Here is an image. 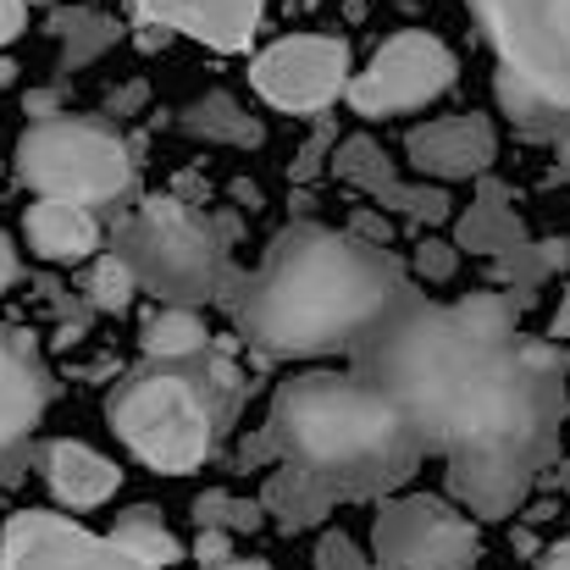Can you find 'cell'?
Instances as JSON below:
<instances>
[{
	"label": "cell",
	"mask_w": 570,
	"mask_h": 570,
	"mask_svg": "<svg viewBox=\"0 0 570 570\" xmlns=\"http://www.w3.org/2000/svg\"><path fill=\"white\" fill-rule=\"evenodd\" d=\"M454 50L438 39V33H421V28H404L393 39H382L377 56L350 78V106L361 117H399V111H421L432 106L438 95L454 89Z\"/></svg>",
	"instance_id": "8"
},
{
	"label": "cell",
	"mask_w": 570,
	"mask_h": 570,
	"mask_svg": "<svg viewBox=\"0 0 570 570\" xmlns=\"http://www.w3.org/2000/svg\"><path fill=\"white\" fill-rule=\"evenodd\" d=\"M261 504H266V515H272L283 532H311V527H322V521L338 510V493H333V488H322L311 471H299V465L277 460V465H266Z\"/></svg>",
	"instance_id": "17"
},
{
	"label": "cell",
	"mask_w": 570,
	"mask_h": 570,
	"mask_svg": "<svg viewBox=\"0 0 570 570\" xmlns=\"http://www.w3.org/2000/svg\"><path fill=\"white\" fill-rule=\"evenodd\" d=\"M145 100H150V89H145V83H128V89H117V95H111L106 117H122V111H134V106H145Z\"/></svg>",
	"instance_id": "33"
},
{
	"label": "cell",
	"mask_w": 570,
	"mask_h": 570,
	"mask_svg": "<svg viewBox=\"0 0 570 570\" xmlns=\"http://www.w3.org/2000/svg\"><path fill=\"white\" fill-rule=\"evenodd\" d=\"M145 361H189L199 350H210V327L199 322V305H161L145 322Z\"/></svg>",
	"instance_id": "22"
},
{
	"label": "cell",
	"mask_w": 570,
	"mask_h": 570,
	"mask_svg": "<svg viewBox=\"0 0 570 570\" xmlns=\"http://www.w3.org/2000/svg\"><path fill=\"white\" fill-rule=\"evenodd\" d=\"M45 28L61 39V72L89 67L95 56H106V50L122 39V22H117V17H106L100 6H78V0H72V6H56Z\"/></svg>",
	"instance_id": "20"
},
{
	"label": "cell",
	"mask_w": 570,
	"mask_h": 570,
	"mask_svg": "<svg viewBox=\"0 0 570 570\" xmlns=\"http://www.w3.org/2000/svg\"><path fill=\"white\" fill-rule=\"evenodd\" d=\"M493 161H499V134H493V117H482V111L432 117V122L404 134V167L415 178H432V184L482 178Z\"/></svg>",
	"instance_id": "11"
},
{
	"label": "cell",
	"mask_w": 570,
	"mask_h": 570,
	"mask_svg": "<svg viewBox=\"0 0 570 570\" xmlns=\"http://www.w3.org/2000/svg\"><path fill=\"white\" fill-rule=\"evenodd\" d=\"M106 538H117L122 549H134V554H145V560H156V566H178V560H184L178 538L161 527V515H156L150 504H139V510L117 515V527H111Z\"/></svg>",
	"instance_id": "25"
},
{
	"label": "cell",
	"mask_w": 570,
	"mask_h": 570,
	"mask_svg": "<svg viewBox=\"0 0 570 570\" xmlns=\"http://www.w3.org/2000/svg\"><path fill=\"white\" fill-rule=\"evenodd\" d=\"M554 184H570V134L554 139Z\"/></svg>",
	"instance_id": "35"
},
{
	"label": "cell",
	"mask_w": 570,
	"mask_h": 570,
	"mask_svg": "<svg viewBox=\"0 0 570 570\" xmlns=\"http://www.w3.org/2000/svg\"><path fill=\"white\" fill-rule=\"evenodd\" d=\"M549 338H560L566 344L570 338V288L560 294V305H554V322H549Z\"/></svg>",
	"instance_id": "34"
},
{
	"label": "cell",
	"mask_w": 570,
	"mask_h": 570,
	"mask_svg": "<svg viewBox=\"0 0 570 570\" xmlns=\"http://www.w3.org/2000/svg\"><path fill=\"white\" fill-rule=\"evenodd\" d=\"M570 272V238H527V244H515V249H504V255H493V277H499V288H510L515 299H521V311L538 299V288L549 283V277H560Z\"/></svg>",
	"instance_id": "21"
},
{
	"label": "cell",
	"mask_w": 570,
	"mask_h": 570,
	"mask_svg": "<svg viewBox=\"0 0 570 570\" xmlns=\"http://www.w3.org/2000/svg\"><path fill=\"white\" fill-rule=\"evenodd\" d=\"M78 6H95V0H78Z\"/></svg>",
	"instance_id": "42"
},
{
	"label": "cell",
	"mask_w": 570,
	"mask_h": 570,
	"mask_svg": "<svg viewBox=\"0 0 570 570\" xmlns=\"http://www.w3.org/2000/svg\"><path fill=\"white\" fill-rule=\"evenodd\" d=\"M17 178L33 194L78 199V205H117L134 194L139 161L134 145L111 128V117H33L17 139Z\"/></svg>",
	"instance_id": "6"
},
{
	"label": "cell",
	"mask_w": 570,
	"mask_h": 570,
	"mask_svg": "<svg viewBox=\"0 0 570 570\" xmlns=\"http://www.w3.org/2000/svg\"><path fill=\"white\" fill-rule=\"evenodd\" d=\"M266 432L277 460L311 471L322 488L350 499H387L415 476L426 443L404 410L361 372H299L272 393Z\"/></svg>",
	"instance_id": "2"
},
{
	"label": "cell",
	"mask_w": 570,
	"mask_h": 570,
	"mask_svg": "<svg viewBox=\"0 0 570 570\" xmlns=\"http://www.w3.org/2000/svg\"><path fill=\"white\" fill-rule=\"evenodd\" d=\"M11 570H161L156 560L122 549L117 538H95L67 515L50 510H22L0 532Z\"/></svg>",
	"instance_id": "10"
},
{
	"label": "cell",
	"mask_w": 570,
	"mask_h": 570,
	"mask_svg": "<svg viewBox=\"0 0 570 570\" xmlns=\"http://www.w3.org/2000/svg\"><path fill=\"white\" fill-rule=\"evenodd\" d=\"M249 83L266 106L316 117L350 89V45L333 33H283L249 61Z\"/></svg>",
	"instance_id": "9"
},
{
	"label": "cell",
	"mask_w": 570,
	"mask_h": 570,
	"mask_svg": "<svg viewBox=\"0 0 570 570\" xmlns=\"http://www.w3.org/2000/svg\"><path fill=\"white\" fill-rule=\"evenodd\" d=\"M33 465H39L45 488H50L67 510H95V504H106V499L122 488L117 460L95 454V449L78 443V438H50V443H39V449H33Z\"/></svg>",
	"instance_id": "15"
},
{
	"label": "cell",
	"mask_w": 570,
	"mask_h": 570,
	"mask_svg": "<svg viewBox=\"0 0 570 570\" xmlns=\"http://www.w3.org/2000/svg\"><path fill=\"white\" fill-rule=\"evenodd\" d=\"M50 399H56V382H50V366L39 361V344L22 327L0 322V460L28 443Z\"/></svg>",
	"instance_id": "13"
},
{
	"label": "cell",
	"mask_w": 570,
	"mask_h": 570,
	"mask_svg": "<svg viewBox=\"0 0 570 570\" xmlns=\"http://www.w3.org/2000/svg\"><path fill=\"white\" fill-rule=\"evenodd\" d=\"M316 570H382L377 554H366L350 532H322L316 543Z\"/></svg>",
	"instance_id": "26"
},
{
	"label": "cell",
	"mask_w": 570,
	"mask_h": 570,
	"mask_svg": "<svg viewBox=\"0 0 570 570\" xmlns=\"http://www.w3.org/2000/svg\"><path fill=\"white\" fill-rule=\"evenodd\" d=\"M22 28H28V0H0V50L22 39Z\"/></svg>",
	"instance_id": "31"
},
{
	"label": "cell",
	"mask_w": 570,
	"mask_h": 570,
	"mask_svg": "<svg viewBox=\"0 0 570 570\" xmlns=\"http://www.w3.org/2000/svg\"><path fill=\"white\" fill-rule=\"evenodd\" d=\"M11 72H17V67H11V61H0V83H11Z\"/></svg>",
	"instance_id": "40"
},
{
	"label": "cell",
	"mask_w": 570,
	"mask_h": 570,
	"mask_svg": "<svg viewBox=\"0 0 570 570\" xmlns=\"http://www.w3.org/2000/svg\"><path fill=\"white\" fill-rule=\"evenodd\" d=\"M178 128L194 134V139H205V145H233V150H255V145L266 139L261 117H249L227 89H210V95H199L194 106H184V111H178Z\"/></svg>",
	"instance_id": "19"
},
{
	"label": "cell",
	"mask_w": 570,
	"mask_h": 570,
	"mask_svg": "<svg viewBox=\"0 0 570 570\" xmlns=\"http://www.w3.org/2000/svg\"><path fill=\"white\" fill-rule=\"evenodd\" d=\"M554 482L566 488V499H570V460H554Z\"/></svg>",
	"instance_id": "39"
},
{
	"label": "cell",
	"mask_w": 570,
	"mask_h": 570,
	"mask_svg": "<svg viewBox=\"0 0 570 570\" xmlns=\"http://www.w3.org/2000/svg\"><path fill=\"white\" fill-rule=\"evenodd\" d=\"M372 554L382 570H476L482 532L465 504L438 493L382 499L372 521Z\"/></svg>",
	"instance_id": "7"
},
{
	"label": "cell",
	"mask_w": 570,
	"mask_h": 570,
	"mask_svg": "<svg viewBox=\"0 0 570 570\" xmlns=\"http://www.w3.org/2000/svg\"><path fill=\"white\" fill-rule=\"evenodd\" d=\"M415 294V277H404L387 244L322 222H288L261 266L238 272L222 305L266 361H322L366 344Z\"/></svg>",
	"instance_id": "1"
},
{
	"label": "cell",
	"mask_w": 570,
	"mask_h": 570,
	"mask_svg": "<svg viewBox=\"0 0 570 570\" xmlns=\"http://www.w3.org/2000/svg\"><path fill=\"white\" fill-rule=\"evenodd\" d=\"M538 570H570V538H566V543H554V549L543 554V566H538Z\"/></svg>",
	"instance_id": "37"
},
{
	"label": "cell",
	"mask_w": 570,
	"mask_h": 570,
	"mask_svg": "<svg viewBox=\"0 0 570 570\" xmlns=\"http://www.w3.org/2000/svg\"><path fill=\"white\" fill-rule=\"evenodd\" d=\"M28 117H56V95L50 89H33L28 95Z\"/></svg>",
	"instance_id": "36"
},
{
	"label": "cell",
	"mask_w": 570,
	"mask_h": 570,
	"mask_svg": "<svg viewBox=\"0 0 570 570\" xmlns=\"http://www.w3.org/2000/svg\"><path fill=\"white\" fill-rule=\"evenodd\" d=\"M460 272V244L449 238H421L415 244V277L421 283H449Z\"/></svg>",
	"instance_id": "27"
},
{
	"label": "cell",
	"mask_w": 570,
	"mask_h": 570,
	"mask_svg": "<svg viewBox=\"0 0 570 570\" xmlns=\"http://www.w3.org/2000/svg\"><path fill=\"white\" fill-rule=\"evenodd\" d=\"M350 233H361L366 244H387V238H393L387 216H382V210H372V205H361V210L350 216Z\"/></svg>",
	"instance_id": "30"
},
{
	"label": "cell",
	"mask_w": 570,
	"mask_h": 570,
	"mask_svg": "<svg viewBox=\"0 0 570 570\" xmlns=\"http://www.w3.org/2000/svg\"><path fill=\"white\" fill-rule=\"evenodd\" d=\"M327 161H333V128L322 122V128H316V139H305V150H299V161L288 167V178H294V184H311Z\"/></svg>",
	"instance_id": "28"
},
{
	"label": "cell",
	"mask_w": 570,
	"mask_h": 570,
	"mask_svg": "<svg viewBox=\"0 0 570 570\" xmlns=\"http://www.w3.org/2000/svg\"><path fill=\"white\" fill-rule=\"evenodd\" d=\"M261 6L266 0H134L145 22H161L210 50H244L261 28Z\"/></svg>",
	"instance_id": "14"
},
{
	"label": "cell",
	"mask_w": 570,
	"mask_h": 570,
	"mask_svg": "<svg viewBox=\"0 0 570 570\" xmlns=\"http://www.w3.org/2000/svg\"><path fill=\"white\" fill-rule=\"evenodd\" d=\"M233 238L184 194H145L111 222V249L134 266L139 288L161 305H216L233 294Z\"/></svg>",
	"instance_id": "5"
},
{
	"label": "cell",
	"mask_w": 570,
	"mask_h": 570,
	"mask_svg": "<svg viewBox=\"0 0 570 570\" xmlns=\"http://www.w3.org/2000/svg\"><path fill=\"white\" fill-rule=\"evenodd\" d=\"M17 277H22V261H17V244H11V233L0 227V294H6Z\"/></svg>",
	"instance_id": "32"
},
{
	"label": "cell",
	"mask_w": 570,
	"mask_h": 570,
	"mask_svg": "<svg viewBox=\"0 0 570 570\" xmlns=\"http://www.w3.org/2000/svg\"><path fill=\"white\" fill-rule=\"evenodd\" d=\"M22 233H28V249L50 266H83L100 249L95 210L78 199H56V194H39V205H28Z\"/></svg>",
	"instance_id": "16"
},
{
	"label": "cell",
	"mask_w": 570,
	"mask_h": 570,
	"mask_svg": "<svg viewBox=\"0 0 570 570\" xmlns=\"http://www.w3.org/2000/svg\"><path fill=\"white\" fill-rule=\"evenodd\" d=\"M233 560V532H216V527H199L194 538V566L199 570H216Z\"/></svg>",
	"instance_id": "29"
},
{
	"label": "cell",
	"mask_w": 570,
	"mask_h": 570,
	"mask_svg": "<svg viewBox=\"0 0 570 570\" xmlns=\"http://www.w3.org/2000/svg\"><path fill=\"white\" fill-rule=\"evenodd\" d=\"M189 521H194V532H199V527H216V532L249 538V532L266 527V504H261V499H244V493H227V488H210V493L194 499Z\"/></svg>",
	"instance_id": "24"
},
{
	"label": "cell",
	"mask_w": 570,
	"mask_h": 570,
	"mask_svg": "<svg viewBox=\"0 0 570 570\" xmlns=\"http://www.w3.org/2000/svg\"><path fill=\"white\" fill-rule=\"evenodd\" d=\"M0 570H11V560H6V543H0Z\"/></svg>",
	"instance_id": "41"
},
{
	"label": "cell",
	"mask_w": 570,
	"mask_h": 570,
	"mask_svg": "<svg viewBox=\"0 0 570 570\" xmlns=\"http://www.w3.org/2000/svg\"><path fill=\"white\" fill-rule=\"evenodd\" d=\"M216 570H272V566H266V560H238V554H233L227 566H216Z\"/></svg>",
	"instance_id": "38"
},
{
	"label": "cell",
	"mask_w": 570,
	"mask_h": 570,
	"mask_svg": "<svg viewBox=\"0 0 570 570\" xmlns=\"http://www.w3.org/2000/svg\"><path fill=\"white\" fill-rule=\"evenodd\" d=\"M454 244H460V255H488V261L515 249V244H527V222L515 216L504 184H482V194L454 222Z\"/></svg>",
	"instance_id": "18"
},
{
	"label": "cell",
	"mask_w": 570,
	"mask_h": 570,
	"mask_svg": "<svg viewBox=\"0 0 570 570\" xmlns=\"http://www.w3.org/2000/svg\"><path fill=\"white\" fill-rule=\"evenodd\" d=\"M499 61V106L527 139L570 134V0H471Z\"/></svg>",
	"instance_id": "4"
},
{
	"label": "cell",
	"mask_w": 570,
	"mask_h": 570,
	"mask_svg": "<svg viewBox=\"0 0 570 570\" xmlns=\"http://www.w3.org/2000/svg\"><path fill=\"white\" fill-rule=\"evenodd\" d=\"M333 173H338L350 189L372 194L382 210H399V216H410V222H421V227L449 222V184H432V178L404 184V178H399V167L387 161V150H382L372 134L344 139V145L333 150Z\"/></svg>",
	"instance_id": "12"
},
{
	"label": "cell",
	"mask_w": 570,
	"mask_h": 570,
	"mask_svg": "<svg viewBox=\"0 0 570 570\" xmlns=\"http://www.w3.org/2000/svg\"><path fill=\"white\" fill-rule=\"evenodd\" d=\"M244 372L216 344L189 361H145L117 382L106 421L161 476H189L216 454V438L244 410Z\"/></svg>",
	"instance_id": "3"
},
{
	"label": "cell",
	"mask_w": 570,
	"mask_h": 570,
	"mask_svg": "<svg viewBox=\"0 0 570 570\" xmlns=\"http://www.w3.org/2000/svg\"><path fill=\"white\" fill-rule=\"evenodd\" d=\"M78 294H83L89 311H100V316H122V311L134 305V294H139V277H134V266H128L117 249H106V255H89V261H83Z\"/></svg>",
	"instance_id": "23"
}]
</instances>
